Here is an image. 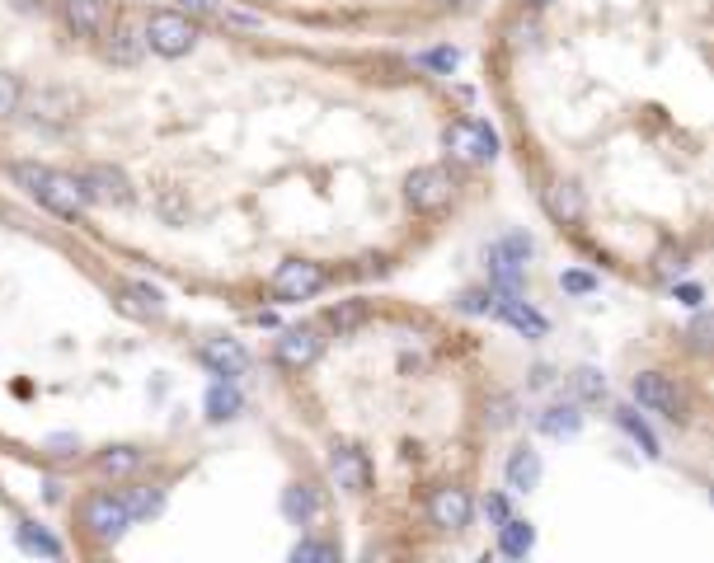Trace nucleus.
Listing matches in <instances>:
<instances>
[{
    "label": "nucleus",
    "instance_id": "nucleus-29",
    "mask_svg": "<svg viewBox=\"0 0 714 563\" xmlns=\"http://www.w3.org/2000/svg\"><path fill=\"white\" fill-rule=\"evenodd\" d=\"M658 273H663V277L686 273V254H682V249H663V254H658Z\"/></svg>",
    "mask_w": 714,
    "mask_h": 563
},
{
    "label": "nucleus",
    "instance_id": "nucleus-9",
    "mask_svg": "<svg viewBox=\"0 0 714 563\" xmlns=\"http://www.w3.org/2000/svg\"><path fill=\"white\" fill-rule=\"evenodd\" d=\"M80 517H85V526H90L94 535H118L127 521H132V512L123 507V498H113V493H94V498H85Z\"/></svg>",
    "mask_w": 714,
    "mask_h": 563
},
{
    "label": "nucleus",
    "instance_id": "nucleus-11",
    "mask_svg": "<svg viewBox=\"0 0 714 563\" xmlns=\"http://www.w3.org/2000/svg\"><path fill=\"white\" fill-rule=\"evenodd\" d=\"M320 343H325V338L315 334V329H287V334L278 338V362L301 371V366H311L315 357H320Z\"/></svg>",
    "mask_w": 714,
    "mask_h": 563
},
{
    "label": "nucleus",
    "instance_id": "nucleus-16",
    "mask_svg": "<svg viewBox=\"0 0 714 563\" xmlns=\"http://www.w3.org/2000/svg\"><path fill=\"white\" fill-rule=\"evenodd\" d=\"M498 545H503V554L522 559V554H531V545H536V531H531L527 521L503 517V521H498Z\"/></svg>",
    "mask_w": 714,
    "mask_h": 563
},
{
    "label": "nucleus",
    "instance_id": "nucleus-3",
    "mask_svg": "<svg viewBox=\"0 0 714 563\" xmlns=\"http://www.w3.org/2000/svg\"><path fill=\"white\" fill-rule=\"evenodd\" d=\"M451 193H456V179H451V169H442V165H423L404 179V202H409L414 212H442L451 202Z\"/></svg>",
    "mask_w": 714,
    "mask_h": 563
},
{
    "label": "nucleus",
    "instance_id": "nucleus-8",
    "mask_svg": "<svg viewBox=\"0 0 714 563\" xmlns=\"http://www.w3.org/2000/svg\"><path fill=\"white\" fill-rule=\"evenodd\" d=\"M329 479L343 488V493H367L372 488V465L357 446H334L329 451Z\"/></svg>",
    "mask_w": 714,
    "mask_h": 563
},
{
    "label": "nucleus",
    "instance_id": "nucleus-34",
    "mask_svg": "<svg viewBox=\"0 0 714 563\" xmlns=\"http://www.w3.org/2000/svg\"><path fill=\"white\" fill-rule=\"evenodd\" d=\"M559 282H564V291H592V287H597L588 273H564Z\"/></svg>",
    "mask_w": 714,
    "mask_h": 563
},
{
    "label": "nucleus",
    "instance_id": "nucleus-35",
    "mask_svg": "<svg viewBox=\"0 0 714 563\" xmlns=\"http://www.w3.org/2000/svg\"><path fill=\"white\" fill-rule=\"evenodd\" d=\"M484 517H489V521H503V517H508V503H503V498L494 493V498L484 503Z\"/></svg>",
    "mask_w": 714,
    "mask_h": 563
},
{
    "label": "nucleus",
    "instance_id": "nucleus-24",
    "mask_svg": "<svg viewBox=\"0 0 714 563\" xmlns=\"http://www.w3.org/2000/svg\"><path fill=\"white\" fill-rule=\"evenodd\" d=\"M19 545H24V549H33V554H52V559H57V554H62V545H57V540H52V535L33 531V526H19Z\"/></svg>",
    "mask_w": 714,
    "mask_h": 563
},
{
    "label": "nucleus",
    "instance_id": "nucleus-2",
    "mask_svg": "<svg viewBox=\"0 0 714 563\" xmlns=\"http://www.w3.org/2000/svg\"><path fill=\"white\" fill-rule=\"evenodd\" d=\"M141 43L151 47V52H160V57H184V52H193V43H198V29H193L188 15L156 10V15L146 19V38H141Z\"/></svg>",
    "mask_w": 714,
    "mask_h": 563
},
{
    "label": "nucleus",
    "instance_id": "nucleus-23",
    "mask_svg": "<svg viewBox=\"0 0 714 563\" xmlns=\"http://www.w3.org/2000/svg\"><path fill=\"white\" fill-rule=\"evenodd\" d=\"M137 465H141V451H137V446H113V451H104V456H99V474H113V479L132 474Z\"/></svg>",
    "mask_w": 714,
    "mask_h": 563
},
{
    "label": "nucleus",
    "instance_id": "nucleus-39",
    "mask_svg": "<svg viewBox=\"0 0 714 563\" xmlns=\"http://www.w3.org/2000/svg\"><path fill=\"white\" fill-rule=\"evenodd\" d=\"M527 5H550V0H527Z\"/></svg>",
    "mask_w": 714,
    "mask_h": 563
},
{
    "label": "nucleus",
    "instance_id": "nucleus-18",
    "mask_svg": "<svg viewBox=\"0 0 714 563\" xmlns=\"http://www.w3.org/2000/svg\"><path fill=\"white\" fill-rule=\"evenodd\" d=\"M325 324L334 329V334H357L362 324H367V301H339L325 310Z\"/></svg>",
    "mask_w": 714,
    "mask_h": 563
},
{
    "label": "nucleus",
    "instance_id": "nucleus-36",
    "mask_svg": "<svg viewBox=\"0 0 714 563\" xmlns=\"http://www.w3.org/2000/svg\"><path fill=\"white\" fill-rule=\"evenodd\" d=\"M188 10H193V15H212V10H217V5H212V0H184Z\"/></svg>",
    "mask_w": 714,
    "mask_h": 563
},
{
    "label": "nucleus",
    "instance_id": "nucleus-25",
    "mask_svg": "<svg viewBox=\"0 0 714 563\" xmlns=\"http://www.w3.org/2000/svg\"><path fill=\"white\" fill-rule=\"evenodd\" d=\"M292 559L296 563H334V559H339V549H334V545H315V540H301V545H296L292 549Z\"/></svg>",
    "mask_w": 714,
    "mask_h": 563
},
{
    "label": "nucleus",
    "instance_id": "nucleus-32",
    "mask_svg": "<svg viewBox=\"0 0 714 563\" xmlns=\"http://www.w3.org/2000/svg\"><path fill=\"white\" fill-rule=\"evenodd\" d=\"M109 52H113L118 61H132V57H137V38H132V33L123 29V33H118V43H113Z\"/></svg>",
    "mask_w": 714,
    "mask_h": 563
},
{
    "label": "nucleus",
    "instance_id": "nucleus-38",
    "mask_svg": "<svg viewBox=\"0 0 714 563\" xmlns=\"http://www.w3.org/2000/svg\"><path fill=\"white\" fill-rule=\"evenodd\" d=\"M15 5H24V10H29V5H43V0H15Z\"/></svg>",
    "mask_w": 714,
    "mask_h": 563
},
{
    "label": "nucleus",
    "instance_id": "nucleus-5",
    "mask_svg": "<svg viewBox=\"0 0 714 563\" xmlns=\"http://www.w3.org/2000/svg\"><path fill=\"white\" fill-rule=\"evenodd\" d=\"M527 259H531V240L527 235H508L489 249V277H494L498 291H517L522 287V273H527Z\"/></svg>",
    "mask_w": 714,
    "mask_h": 563
},
{
    "label": "nucleus",
    "instance_id": "nucleus-10",
    "mask_svg": "<svg viewBox=\"0 0 714 563\" xmlns=\"http://www.w3.org/2000/svg\"><path fill=\"white\" fill-rule=\"evenodd\" d=\"M428 517H433V526H442V531L470 526V493L466 488H437L433 498H428Z\"/></svg>",
    "mask_w": 714,
    "mask_h": 563
},
{
    "label": "nucleus",
    "instance_id": "nucleus-4",
    "mask_svg": "<svg viewBox=\"0 0 714 563\" xmlns=\"http://www.w3.org/2000/svg\"><path fill=\"white\" fill-rule=\"evenodd\" d=\"M442 141H447L451 160H461V165H484V160H494L498 155V137L494 127H484V122H451L447 132H442Z\"/></svg>",
    "mask_w": 714,
    "mask_h": 563
},
{
    "label": "nucleus",
    "instance_id": "nucleus-13",
    "mask_svg": "<svg viewBox=\"0 0 714 563\" xmlns=\"http://www.w3.org/2000/svg\"><path fill=\"white\" fill-rule=\"evenodd\" d=\"M66 24H71V33H80V38H94V33H104V24H109V5H104V0H66Z\"/></svg>",
    "mask_w": 714,
    "mask_h": 563
},
{
    "label": "nucleus",
    "instance_id": "nucleus-15",
    "mask_svg": "<svg viewBox=\"0 0 714 563\" xmlns=\"http://www.w3.org/2000/svg\"><path fill=\"white\" fill-rule=\"evenodd\" d=\"M80 183H85V193H99V198H113V202H127V198H132L127 179L118 174V169H109V165H94Z\"/></svg>",
    "mask_w": 714,
    "mask_h": 563
},
{
    "label": "nucleus",
    "instance_id": "nucleus-28",
    "mask_svg": "<svg viewBox=\"0 0 714 563\" xmlns=\"http://www.w3.org/2000/svg\"><path fill=\"white\" fill-rule=\"evenodd\" d=\"M19 113V85L10 76H0V118H10Z\"/></svg>",
    "mask_w": 714,
    "mask_h": 563
},
{
    "label": "nucleus",
    "instance_id": "nucleus-14",
    "mask_svg": "<svg viewBox=\"0 0 714 563\" xmlns=\"http://www.w3.org/2000/svg\"><path fill=\"white\" fill-rule=\"evenodd\" d=\"M545 207H550V216L564 221V226H578V221H583V198H578L574 183H555V188L545 193Z\"/></svg>",
    "mask_w": 714,
    "mask_h": 563
},
{
    "label": "nucleus",
    "instance_id": "nucleus-30",
    "mask_svg": "<svg viewBox=\"0 0 714 563\" xmlns=\"http://www.w3.org/2000/svg\"><path fill=\"white\" fill-rule=\"evenodd\" d=\"M156 503H160V498H156V493H146V488H137V493H127V498H123V507L132 512V517H141V512H151Z\"/></svg>",
    "mask_w": 714,
    "mask_h": 563
},
{
    "label": "nucleus",
    "instance_id": "nucleus-22",
    "mask_svg": "<svg viewBox=\"0 0 714 563\" xmlns=\"http://www.w3.org/2000/svg\"><path fill=\"white\" fill-rule=\"evenodd\" d=\"M578 427H583V413H578L574 404H564V409L555 404V409L541 413V432H545V437H574Z\"/></svg>",
    "mask_w": 714,
    "mask_h": 563
},
{
    "label": "nucleus",
    "instance_id": "nucleus-12",
    "mask_svg": "<svg viewBox=\"0 0 714 563\" xmlns=\"http://www.w3.org/2000/svg\"><path fill=\"white\" fill-rule=\"evenodd\" d=\"M202 362L212 366V371H217V376H240V371H245L249 366V352L240 348V343H235V338H207V343H202V352H198Z\"/></svg>",
    "mask_w": 714,
    "mask_h": 563
},
{
    "label": "nucleus",
    "instance_id": "nucleus-7",
    "mask_svg": "<svg viewBox=\"0 0 714 563\" xmlns=\"http://www.w3.org/2000/svg\"><path fill=\"white\" fill-rule=\"evenodd\" d=\"M320 287H325V268H320V263H306V259L282 263L278 273H273V282H268V291H273L278 301H306V296H315Z\"/></svg>",
    "mask_w": 714,
    "mask_h": 563
},
{
    "label": "nucleus",
    "instance_id": "nucleus-19",
    "mask_svg": "<svg viewBox=\"0 0 714 563\" xmlns=\"http://www.w3.org/2000/svg\"><path fill=\"white\" fill-rule=\"evenodd\" d=\"M282 512L296 521V526H306V521L320 512V498H315V488H306V484H292L287 493H282Z\"/></svg>",
    "mask_w": 714,
    "mask_h": 563
},
{
    "label": "nucleus",
    "instance_id": "nucleus-17",
    "mask_svg": "<svg viewBox=\"0 0 714 563\" xmlns=\"http://www.w3.org/2000/svg\"><path fill=\"white\" fill-rule=\"evenodd\" d=\"M235 413H240V390L231 385V376H221V381L207 390V418H212V423H226Z\"/></svg>",
    "mask_w": 714,
    "mask_h": 563
},
{
    "label": "nucleus",
    "instance_id": "nucleus-27",
    "mask_svg": "<svg viewBox=\"0 0 714 563\" xmlns=\"http://www.w3.org/2000/svg\"><path fill=\"white\" fill-rule=\"evenodd\" d=\"M574 385H578V395H583V399H597V395L606 390L602 371H592V366H583V371H578V376H574Z\"/></svg>",
    "mask_w": 714,
    "mask_h": 563
},
{
    "label": "nucleus",
    "instance_id": "nucleus-6",
    "mask_svg": "<svg viewBox=\"0 0 714 563\" xmlns=\"http://www.w3.org/2000/svg\"><path fill=\"white\" fill-rule=\"evenodd\" d=\"M635 399H639V409L658 413V418H668V423H682L686 418V399L677 395V385H672L668 376H658V371H639Z\"/></svg>",
    "mask_w": 714,
    "mask_h": 563
},
{
    "label": "nucleus",
    "instance_id": "nucleus-33",
    "mask_svg": "<svg viewBox=\"0 0 714 563\" xmlns=\"http://www.w3.org/2000/svg\"><path fill=\"white\" fill-rule=\"evenodd\" d=\"M691 348L696 352L710 348V320H705V315H696V324H691Z\"/></svg>",
    "mask_w": 714,
    "mask_h": 563
},
{
    "label": "nucleus",
    "instance_id": "nucleus-37",
    "mask_svg": "<svg viewBox=\"0 0 714 563\" xmlns=\"http://www.w3.org/2000/svg\"><path fill=\"white\" fill-rule=\"evenodd\" d=\"M682 301L686 305H700V287H682Z\"/></svg>",
    "mask_w": 714,
    "mask_h": 563
},
{
    "label": "nucleus",
    "instance_id": "nucleus-31",
    "mask_svg": "<svg viewBox=\"0 0 714 563\" xmlns=\"http://www.w3.org/2000/svg\"><path fill=\"white\" fill-rule=\"evenodd\" d=\"M461 305H466L470 315H484V310H494V296H484V291H466Z\"/></svg>",
    "mask_w": 714,
    "mask_h": 563
},
{
    "label": "nucleus",
    "instance_id": "nucleus-20",
    "mask_svg": "<svg viewBox=\"0 0 714 563\" xmlns=\"http://www.w3.org/2000/svg\"><path fill=\"white\" fill-rule=\"evenodd\" d=\"M536 479H541V460H536V451H513V460H508V484L517 488V493H527V488H536Z\"/></svg>",
    "mask_w": 714,
    "mask_h": 563
},
{
    "label": "nucleus",
    "instance_id": "nucleus-26",
    "mask_svg": "<svg viewBox=\"0 0 714 563\" xmlns=\"http://www.w3.org/2000/svg\"><path fill=\"white\" fill-rule=\"evenodd\" d=\"M621 427H625V432H630V437H635L639 446H644V451H649V456H658V442H653V432H649V427H644V423H639L635 413H621Z\"/></svg>",
    "mask_w": 714,
    "mask_h": 563
},
{
    "label": "nucleus",
    "instance_id": "nucleus-21",
    "mask_svg": "<svg viewBox=\"0 0 714 563\" xmlns=\"http://www.w3.org/2000/svg\"><path fill=\"white\" fill-rule=\"evenodd\" d=\"M123 310L127 315H137V320H156L160 310H165V305H160V291H151V287H123Z\"/></svg>",
    "mask_w": 714,
    "mask_h": 563
},
{
    "label": "nucleus",
    "instance_id": "nucleus-1",
    "mask_svg": "<svg viewBox=\"0 0 714 563\" xmlns=\"http://www.w3.org/2000/svg\"><path fill=\"white\" fill-rule=\"evenodd\" d=\"M15 183L19 188H29L33 198L43 202L47 212H57V216H80L85 212V202H90V193H85V183L80 179L57 174V169H47V165H33V160L15 165Z\"/></svg>",
    "mask_w": 714,
    "mask_h": 563
}]
</instances>
